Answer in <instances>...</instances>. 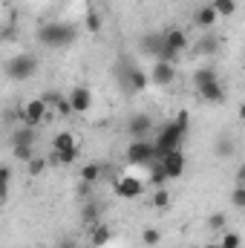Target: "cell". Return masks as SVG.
<instances>
[{"instance_id":"obj_1","label":"cell","mask_w":245,"mask_h":248,"mask_svg":"<svg viewBox=\"0 0 245 248\" xmlns=\"http://www.w3.org/2000/svg\"><path fill=\"white\" fill-rule=\"evenodd\" d=\"M38 41L49 49H63L75 41V29L69 23H61V20H49L38 29Z\"/></svg>"},{"instance_id":"obj_2","label":"cell","mask_w":245,"mask_h":248,"mask_svg":"<svg viewBox=\"0 0 245 248\" xmlns=\"http://www.w3.org/2000/svg\"><path fill=\"white\" fill-rule=\"evenodd\" d=\"M184 136H187V127L179 124L176 119L168 122V124H162L159 139H156V159H162V156H168V153H173V150H182Z\"/></svg>"},{"instance_id":"obj_3","label":"cell","mask_w":245,"mask_h":248,"mask_svg":"<svg viewBox=\"0 0 245 248\" xmlns=\"http://www.w3.org/2000/svg\"><path fill=\"white\" fill-rule=\"evenodd\" d=\"M193 84H196L199 98H205L211 104H222L225 101V90H222V84H219V78H216L214 69H199L193 75Z\"/></svg>"},{"instance_id":"obj_4","label":"cell","mask_w":245,"mask_h":248,"mask_svg":"<svg viewBox=\"0 0 245 248\" xmlns=\"http://www.w3.org/2000/svg\"><path fill=\"white\" fill-rule=\"evenodd\" d=\"M17 116L23 127H38L49 119V107L44 98H29V101H20L17 104Z\"/></svg>"},{"instance_id":"obj_5","label":"cell","mask_w":245,"mask_h":248,"mask_svg":"<svg viewBox=\"0 0 245 248\" xmlns=\"http://www.w3.org/2000/svg\"><path fill=\"white\" fill-rule=\"evenodd\" d=\"M156 162V144H150L147 139H133V144L127 147V165L130 168H150Z\"/></svg>"},{"instance_id":"obj_6","label":"cell","mask_w":245,"mask_h":248,"mask_svg":"<svg viewBox=\"0 0 245 248\" xmlns=\"http://www.w3.org/2000/svg\"><path fill=\"white\" fill-rule=\"evenodd\" d=\"M35 72H38V58H35V55H29V52L15 55V58H9V61H6V78H12V81L32 78Z\"/></svg>"},{"instance_id":"obj_7","label":"cell","mask_w":245,"mask_h":248,"mask_svg":"<svg viewBox=\"0 0 245 248\" xmlns=\"http://www.w3.org/2000/svg\"><path fill=\"white\" fill-rule=\"evenodd\" d=\"M113 187H116V196H122V199H138L147 185H144V179H138L133 170H122V173L113 179Z\"/></svg>"},{"instance_id":"obj_8","label":"cell","mask_w":245,"mask_h":248,"mask_svg":"<svg viewBox=\"0 0 245 248\" xmlns=\"http://www.w3.org/2000/svg\"><path fill=\"white\" fill-rule=\"evenodd\" d=\"M66 98H69V107H72L75 116H87V113L92 110V90L84 87V84L72 87V90L66 93Z\"/></svg>"},{"instance_id":"obj_9","label":"cell","mask_w":245,"mask_h":248,"mask_svg":"<svg viewBox=\"0 0 245 248\" xmlns=\"http://www.w3.org/2000/svg\"><path fill=\"white\" fill-rule=\"evenodd\" d=\"M156 162L165 168L168 179H179V176H184V170H187V156H184V150H173V153H168V156H162V159H156Z\"/></svg>"},{"instance_id":"obj_10","label":"cell","mask_w":245,"mask_h":248,"mask_svg":"<svg viewBox=\"0 0 245 248\" xmlns=\"http://www.w3.org/2000/svg\"><path fill=\"white\" fill-rule=\"evenodd\" d=\"M138 49L150 58H159L162 49H165V32H144L138 38Z\"/></svg>"},{"instance_id":"obj_11","label":"cell","mask_w":245,"mask_h":248,"mask_svg":"<svg viewBox=\"0 0 245 248\" xmlns=\"http://www.w3.org/2000/svg\"><path fill=\"white\" fill-rule=\"evenodd\" d=\"M150 81L159 84V87H170L176 81V63H168V61H156L153 72H150Z\"/></svg>"},{"instance_id":"obj_12","label":"cell","mask_w":245,"mask_h":248,"mask_svg":"<svg viewBox=\"0 0 245 248\" xmlns=\"http://www.w3.org/2000/svg\"><path fill=\"white\" fill-rule=\"evenodd\" d=\"M122 81H124V87H127V90L141 93V90L150 84V75H147V72H141L138 66H127V69H124V75H122Z\"/></svg>"},{"instance_id":"obj_13","label":"cell","mask_w":245,"mask_h":248,"mask_svg":"<svg viewBox=\"0 0 245 248\" xmlns=\"http://www.w3.org/2000/svg\"><path fill=\"white\" fill-rule=\"evenodd\" d=\"M216 20H219V15H216V9L208 3V6H199L196 9V15H193V23L202 29V32H211L214 26H216Z\"/></svg>"},{"instance_id":"obj_14","label":"cell","mask_w":245,"mask_h":248,"mask_svg":"<svg viewBox=\"0 0 245 248\" xmlns=\"http://www.w3.org/2000/svg\"><path fill=\"white\" fill-rule=\"evenodd\" d=\"M165 46H170L173 52L182 55L184 49H187V32H184L182 26H170V29H165Z\"/></svg>"},{"instance_id":"obj_15","label":"cell","mask_w":245,"mask_h":248,"mask_svg":"<svg viewBox=\"0 0 245 248\" xmlns=\"http://www.w3.org/2000/svg\"><path fill=\"white\" fill-rule=\"evenodd\" d=\"M127 130H130V136H133V139H144V136L153 130V119H150L147 113H136V116H130Z\"/></svg>"},{"instance_id":"obj_16","label":"cell","mask_w":245,"mask_h":248,"mask_svg":"<svg viewBox=\"0 0 245 248\" xmlns=\"http://www.w3.org/2000/svg\"><path fill=\"white\" fill-rule=\"evenodd\" d=\"M52 150H55V153H75V150H81V147H78V139H75L69 130H61V133H55V139H52Z\"/></svg>"},{"instance_id":"obj_17","label":"cell","mask_w":245,"mask_h":248,"mask_svg":"<svg viewBox=\"0 0 245 248\" xmlns=\"http://www.w3.org/2000/svg\"><path fill=\"white\" fill-rule=\"evenodd\" d=\"M90 240H92V246H107L110 240H113V231H110V225H104V222H92L90 225Z\"/></svg>"},{"instance_id":"obj_18","label":"cell","mask_w":245,"mask_h":248,"mask_svg":"<svg viewBox=\"0 0 245 248\" xmlns=\"http://www.w3.org/2000/svg\"><path fill=\"white\" fill-rule=\"evenodd\" d=\"M84 26H87V32H92V35H98V32H101V26H104V23H101L98 9H92V6L87 9V20H84Z\"/></svg>"},{"instance_id":"obj_19","label":"cell","mask_w":245,"mask_h":248,"mask_svg":"<svg viewBox=\"0 0 245 248\" xmlns=\"http://www.w3.org/2000/svg\"><path fill=\"white\" fill-rule=\"evenodd\" d=\"M98 179H101V165H95V162H92V165H84V168H81V182L95 185Z\"/></svg>"},{"instance_id":"obj_20","label":"cell","mask_w":245,"mask_h":248,"mask_svg":"<svg viewBox=\"0 0 245 248\" xmlns=\"http://www.w3.org/2000/svg\"><path fill=\"white\" fill-rule=\"evenodd\" d=\"M211 6L216 9L219 17H231L237 12V0H211Z\"/></svg>"},{"instance_id":"obj_21","label":"cell","mask_w":245,"mask_h":248,"mask_svg":"<svg viewBox=\"0 0 245 248\" xmlns=\"http://www.w3.org/2000/svg\"><path fill=\"white\" fill-rule=\"evenodd\" d=\"M165 182H168V173H165V168H162L159 162H153V165H150V185H153V187H162Z\"/></svg>"},{"instance_id":"obj_22","label":"cell","mask_w":245,"mask_h":248,"mask_svg":"<svg viewBox=\"0 0 245 248\" xmlns=\"http://www.w3.org/2000/svg\"><path fill=\"white\" fill-rule=\"evenodd\" d=\"M41 98H44V101H46V107H49V110H55V113L61 110V107H63V101H66V95H61V93H55V90L44 93Z\"/></svg>"},{"instance_id":"obj_23","label":"cell","mask_w":245,"mask_h":248,"mask_svg":"<svg viewBox=\"0 0 245 248\" xmlns=\"http://www.w3.org/2000/svg\"><path fill=\"white\" fill-rule=\"evenodd\" d=\"M12 153H15V159H20V162H32L35 159V150H32V144H12Z\"/></svg>"},{"instance_id":"obj_24","label":"cell","mask_w":245,"mask_h":248,"mask_svg":"<svg viewBox=\"0 0 245 248\" xmlns=\"http://www.w3.org/2000/svg\"><path fill=\"white\" fill-rule=\"evenodd\" d=\"M153 208H159V211H165L168 205H170V190H165V187H156L153 190Z\"/></svg>"},{"instance_id":"obj_25","label":"cell","mask_w":245,"mask_h":248,"mask_svg":"<svg viewBox=\"0 0 245 248\" xmlns=\"http://www.w3.org/2000/svg\"><path fill=\"white\" fill-rule=\"evenodd\" d=\"M219 248H243V237L237 231H225L219 240Z\"/></svg>"},{"instance_id":"obj_26","label":"cell","mask_w":245,"mask_h":248,"mask_svg":"<svg viewBox=\"0 0 245 248\" xmlns=\"http://www.w3.org/2000/svg\"><path fill=\"white\" fill-rule=\"evenodd\" d=\"M199 49H202V52H208V55H214V52L219 49V41H216V35H214V32H205V38H202Z\"/></svg>"},{"instance_id":"obj_27","label":"cell","mask_w":245,"mask_h":248,"mask_svg":"<svg viewBox=\"0 0 245 248\" xmlns=\"http://www.w3.org/2000/svg\"><path fill=\"white\" fill-rule=\"evenodd\" d=\"M35 127H20L17 133H15V139H12V144H32L35 141V133H32Z\"/></svg>"},{"instance_id":"obj_28","label":"cell","mask_w":245,"mask_h":248,"mask_svg":"<svg viewBox=\"0 0 245 248\" xmlns=\"http://www.w3.org/2000/svg\"><path fill=\"white\" fill-rule=\"evenodd\" d=\"M159 240H162V231H159V228H144V231H141V243L147 248L159 246Z\"/></svg>"},{"instance_id":"obj_29","label":"cell","mask_w":245,"mask_h":248,"mask_svg":"<svg viewBox=\"0 0 245 248\" xmlns=\"http://www.w3.org/2000/svg\"><path fill=\"white\" fill-rule=\"evenodd\" d=\"M46 165H49V159H38V156H35L26 168H29V173H32V176H41V173L46 170Z\"/></svg>"},{"instance_id":"obj_30","label":"cell","mask_w":245,"mask_h":248,"mask_svg":"<svg viewBox=\"0 0 245 248\" xmlns=\"http://www.w3.org/2000/svg\"><path fill=\"white\" fill-rule=\"evenodd\" d=\"M231 202H234L237 208H243V211H245V185H237L234 190H231Z\"/></svg>"},{"instance_id":"obj_31","label":"cell","mask_w":245,"mask_h":248,"mask_svg":"<svg viewBox=\"0 0 245 248\" xmlns=\"http://www.w3.org/2000/svg\"><path fill=\"white\" fill-rule=\"evenodd\" d=\"M208 228L211 231H222L225 228V214H211L208 217Z\"/></svg>"},{"instance_id":"obj_32","label":"cell","mask_w":245,"mask_h":248,"mask_svg":"<svg viewBox=\"0 0 245 248\" xmlns=\"http://www.w3.org/2000/svg\"><path fill=\"white\" fill-rule=\"evenodd\" d=\"M156 61H168V63H176V61H179V52H173L170 46H165V49H162V55H159Z\"/></svg>"},{"instance_id":"obj_33","label":"cell","mask_w":245,"mask_h":248,"mask_svg":"<svg viewBox=\"0 0 245 248\" xmlns=\"http://www.w3.org/2000/svg\"><path fill=\"white\" fill-rule=\"evenodd\" d=\"M237 185H245V165L237 170Z\"/></svg>"},{"instance_id":"obj_34","label":"cell","mask_w":245,"mask_h":248,"mask_svg":"<svg viewBox=\"0 0 245 248\" xmlns=\"http://www.w3.org/2000/svg\"><path fill=\"white\" fill-rule=\"evenodd\" d=\"M237 116H240V122L245 124V101H243V104H240V110H237Z\"/></svg>"},{"instance_id":"obj_35","label":"cell","mask_w":245,"mask_h":248,"mask_svg":"<svg viewBox=\"0 0 245 248\" xmlns=\"http://www.w3.org/2000/svg\"><path fill=\"white\" fill-rule=\"evenodd\" d=\"M205 248H219V243H208Z\"/></svg>"},{"instance_id":"obj_36","label":"cell","mask_w":245,"mask_h":248,"mask_svg":"<svg viewBox=\"0 0 245 248\" xmlns=\"http://www.w3.org/2000/svg\"><path fill=\"white\" fill-rule=\"evenodd\" d=\"M92 3H107V0H92Z\"/></svg>"},{"instance_id":"obj_37","label":"cell","mask_w":245,"mask_h":248,"mask_svg":"<svg viewBox=\"0 0 245 248\" xmlns=\"http://www.w3.org/2000/svg\"><path fill=\"white\" fill-rule=\"evenodd\" d=\"M63 248H78V246H63Z\"/></svg>"},{"instance_id":"obj_38","label":"cell","mask_w":245,"mask_h":248,"mask_svg":"<svg viewBox=\"0 0 245 248\" xmlns=\"http://www.w3.org/2000/svg\"><path fill=\"white\" fill-rule=\"evenodd\" d=\"M35 248H46V246H35Z\"/></svg>"}]
</instances>
